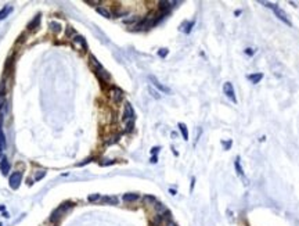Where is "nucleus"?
<instances>
[{"mask_svg":"<svg viewBox=\"0 0 299 226\" xmlns=\"http://www.w3.org/2000/svg\"><path fill=\"white\" fill-rule=\"evenodd\" d=\"M39 20H40V17H39V15H36V17H35V20H33V22H31V24H29V28L35 29V26L39 25Z\"/></svg>","mask_w":299,"mask_h":226,"instance_id":"6ab92c4d","label":"nucleus"},{"mask_svg":"<svg viewBox=\"0 0 299 226\" xmlns=\"http://www.w3.org/2000/svg\"><path fill=\"white\" fill-rule=\"evenodd\" d=\"M6 148V137H4V133L0 130V155Z\"/></svg>","mask_w":299,"mask_h":226,"instance_id":"2eb2a0df","label":"nucleus"},{"mask_svg":"<svg viewBox=\"0 0 299 226\" xmlns=\"http://www.w3.org/2000/svg\"><path fill=\"white\" fill-rule=\"evenodd\" d=\"M159 54V57H166V54H168V49H161V50L158 51Z\"/></svg>","mask_w":299,"mask_h":226,"instance_id":"b1692460","label":"nucleus"},{"mask_svg":"<svg viewBox=\"0 0 299 226\" xmlns=\"http://www.w3.org/2000/svg\"><path fill=\"white\" fill-rule=\"evenodd\" d=\"M97 13H98L100 15H103V17H105V18H109V17H111V13H109V11L107 10L105 7H103V6H98V7H97Z\"/></svg>","mask_w":299,"mask_h":226,"instance_id":"9b49d317","label":"nucleus"},{"mask_svg":"<svg viewBox=\"0 0 299 226\" xmlns=\"http://www.w3.org/2000/svg\"><path fill=\"white\" fill-rule=\"evenodd\" d=\"M71 207H72V204H71V203H65V204H61L57 209H54V211H53V214H51V216H50V221H51V222H55V221H58V219L61 218V216L64 215L65 212L68 211Z\"/></svg>","mask_w":299,"mask_h":226,"instance_id":"f03ea898","label":"nucleus"},{"mask_svg":"<svg viewBox=\"0 0 299 226\" xmlns=\"http://www.w3.org/2000/svg\"><path fill=\"white\" fill-rule=\"evenodd\" d=\"M111 97L114 99V101H121L122 100V97H123V93H122V90L118 89V87H112L111 90Z\"/></svg>","mask_w":299,"mask_h":226,"instance_id":"0eeeda50","label":"nucleus"},{"mask_svg":"<svg viewBox=\"0 0 299 226\" xmlns=\"http://www.w3.org/2000/svg\"><path fill=\"white\" fill-rule=\"evenodd\" d=\"M123 119H125V121H129V122L134 119V111H133V108H132V105H130L129 103L125 104V114H123Z\"/></svg>","mask_w":299,"mask_h":226,"instance_id":"423d86ee","label":"nucleus"},{"mask_svg":"<svg viewBox=\"0 0 299 226\" xmlns=\"http://www.w3.org/2000/svg\"><path fill=\"white\" fill-rule=\"evenodd\" d=\"M0 171H1L3 175H7L8 171H10V162H8L6 158H3V160L0 161Z\"/></svg>","mask_w":299,"mask_h":226,"instance_id":"6e6552de","label":"nucleus"},{"mask_svg":"<svg viewBox=\"0 0 299 226\" xmlns=\"http://www.w3.org/2000/svg\"><path fill=\"white\" fill-rule=\"evenodd\" d=\"M103 201H104V203H108V204H116V203H118L116 197H104Z\"/></svg>","mask_w":299,"mask_h":226,"instance_id":"a211bd4d","label":"nucleus"},{"mask_svg":"<svg viewBox=\"0 0 299 226\" xmlns=\"http://www.w3.org/2000/svg\"><path fill=\"white\" fill-rule=\"evenodd\" d=\"M21 179H22V173H21V172H14V173H11L10 180H8V183H10V187H11V189L17 190V189L19 187Z\"/></svg>","mask_w":299,"mask_h":226,"instance_id":"20e7f679","label":"nucleus"},{"mask_svg":"<svg viewBox=\"0 0 299 226\" xmlns=\"http://www.w3.org/2000/svg\"><path fill=\"white\" fill-rule=\"evenodd\" d=\"M44 175H46V172H43V171H42L40 173H37V175H36V179H37V180H39V179H42V178H43Z\"/></svg>","mask_w":299,"mask_h":226,"instance_id":"393cba45","label":"nucleus"},{"mask_svg":"<svg viewBox=\"0 0 299 226\" xmlns=\"http://www.w3.org/2000/svg\"><path fill=\"white\" fill-rule=\"evenodd\" d=\"M150 92H151V93H152V96H154L155 99H159V94L157 93V92H154V90H152V89H150Z\"/></svg>","mask_w":299,"mask_h":226,"instance_id":"a878e982","label":"nucleus"},{"mask_svg":"<svg viewBox=\"0 0 299 226\" xmlns=\"http://www.w3.org/2000/svg\"><path fill=\"white\" fill-rule=\"evenodd\" d=\"M0 226H3V225H1V223H0Z\"/></svg>","mask_w":299,"mask_h":226,"instance_id":"473e14b6","label":"nucleus"},{"mask_svg":"<svg viewBox=\"0 0 299 226\" xmlns=\"http://www.w3.org/2000/svg\"><path fill=\"white\" fill-rule=\"evenodd\" d=\"M247 78H248L252 83H258V82H260V81H262L263 74H260V72H258V74H251V75H248Z\"/></svg>","mask_w":299,"mask_h":226,"instance_id":"1a4fd4ad","label":"nucleus"},{"mask_svg":"<svg viewBox=\"0 0 299 226\" xmlns=\"http://www.w3.org/2000/svg\"><path fill=\"white\" fill-rule=\"evenodd\" d=\"M234 166H235V171H237V175L238 176H244V171L241 168V164H240V157L235 158L234 161Z\"/></svg>","mask_w":299,"mask_h":226,"instance_id":"f8f14e48","label":"nucleus"},{"mask_svg":"<svg viewBox=\"0 0 299 226\" xmlns=\"http://www.w3.org/2000/svg\"><path fill=\"white\" fill-rule=\"evenodd\" d=\"M158 150H159V147H154L151 150V154H157V153H158Z\"/></svg>","mask_w":299,"mask_h":226,"instance_id":"c85d7f7f","label":"nucleus"},{"mask_svg":"<svg viewBox=\"0 0 299 226\" xmlns=\"http://www.w3.org/2000/svg\"><path fill=\"white\" fill-rule=\"evenodd\" d=\"M157 161H158V158H157V157H155V155H154V157L151 158V162H152V164H155V162H157Z\"/></svg>","mask_w":299,"mask_h":226,"instance_id":"7c9ffc66","label":"nucleus"},{"mask_svg":"<svg viewBox=\"0 0 299 226\" xmlns=\"http://www.w3.org/2000/svg\"><path fill=\"white\" fill-rule=\"evenodd\" d=\"M0 211H4V205H0Z\"/></svg>","mask_w":299,"mask_h":226,"instance_id":"2f4dec72","label":"nucleus"},{"mask_svg":"<svg viewBox=\"0 0 299 226\" xmlns=\"http://www.w3.org/2000/svg\"><path fill=\"white\" fill-rule=\"evenodd\" d=\"M183 25H186L187 28H183V26H181V28H180L181 31H183V32H186V33H190L191 28H193V25H194V22H193V21H191V22H184Z\"/></svg>","mask_w":299,"mask_h":226,"instance_id":"dca6fc26","label":"nucleus"},{"mask_svg":"<svg viewBox=\"0 0 299 226\" xmlns=\"http://www.w3.org/2000/svg\"><path fill=\"white\" fill-rule=\"evenodd\" d=\"M245 53L248 54V56H252L253 51H252V49H247V50H245Z\"/></svg>","mask_w":299,"mask_h":226,"instance_id":"cd10ccee","label":"nucleus"},{"mask_svg":"<svg viewBox=\"0 0 299 226\" xmlns=\"http://www.w3.org/2000/svg\"><path fill=\"white\" fill-rule=\"evenodd\" d=\"M139 198V196L134 193H127L123 196V201H126V203H130V201H136Z\"/></svg>","mask_w":299,"mask_h":226,"instance_id":"4468645a","label":"nucleus"},{"mask_svg":"<svg viewBox=\"0 0 299 226\" xmlns=\"http://www.w3.org/2000/svg\"><path fill=\"white\" fill-rule=\"evenodd\" d=\"M51 26H54L55 31H60V25H58V24H51Z\"/></svg>","mask_w":299,"mask_h":226,"instance_id":"c756f323","label":"nucleus"},{"mask_svg":"<svg viewBox=\"0 0 299 226\" xmlns=\"http://www.w3.org/2000/svg\"><path fill=\"white\" fill-rule=\"evenodd\" d=\"M155 208H157V211H158V212H165L166 211V208L163 207V204H161V203H157Z\"/></svg>","mask_w":299,"mask_h":226,"instance_id":"aec40b11","label":"nucleus"},{"mask_svg":"<svg viewBox=\"0 0 299 226\" xmlns=\"http://www.w3.org/2000/svg\"><path fill=\"white\" fill-rule=\"evenodd\" d=\"M4 86H6V83H4V81H1L0 82V97L4 96Z\"/></svg>","mask_w":299,"mask_h":226,"instance_id":"5701e85b","label":"nucleus"},{"mask_svg":"<svg viewBox=\"0 0 299 226\" xmlns=\"http://www.w3.org/2000/svg\"><path fill=\"white\" fill-rule=\"evenodd\" d=\"M144 203L145 204H154V203H157V200H155L154 196H144Z\"/></svg>","mask_w":299,"mask_h":226,"instance_id":"f3484780","label":"nucleus"},{"mask_svg":"<svg viewBox=\"0 0 299 226\" xmlns=\"http://www.w3.org/2000/svg\"><path fill=\"white\" fill-rule=\"evenodd\" d=\"M87 200L91 201V203H93V201L100 200V194H91V196H89V197H87Z\"/></svg>","mask_w":299,"mask_h":226,"instance_id":"4be33fe9","label":"nucleus"},{"mask_svg":"<svg viewBox=\"0 0 299 226\" xmlns=\"http://www.w3.org/2000/svg\"><path fill=\"white\" fill-rule=\"evenodd\" d=\"M166 226H177V225L173 222V221H168V222H166Z\"/></svg>","mask_w":299,"mask_h":226,"instance_id":"bb28decb","label":"nucleus"},{"mask_svg":"<svg viewBox=\"0 0 299 226\" xmlns=\"http://www.w3.org/2000/svg\"><path fill=\"white\" fill-rule=\"evenodd\" d=\"M262 3H263V4H266V6H267L269 8H271V10L274 11V14L277 15L278 20H281V21L284 22V24H287V25H289V26L292 25L291 21H289V18L287 17V14H285V11L283 10V8H280L278 6H276V4H271V3H265V2H262Z\"/></svg>","mask_w":299,"mask_h":226,"instance_id":"f257e3e1","label":"nucleus"},{"mask_svg":"<svg viewBox=\"0 0 299 226\" xmlns=\"http://www.w3.org/2000/svg\"><path fill=\"white\" fill-rule=\"evenodd\" d=\"M223 93L226 94L231 101L237 103V97H235V92H234V86L231 85V82H226L223 85Z\"/></svg>","mask_w":299,"mask_h":226,"instance_id":"7ed1b4c3","label":"nucleus"},{"mask_svg":"<svg viewBox=\"0 0 299 226\" xmlns=\"http://www.w3.org/2000/svg\"><path fill=\"white\" fill-rule=\"evenodd\" d=\"M179 129H180L181 135H183V139H184V140H188V130H187V126L180 122V124H179Z\"/></svg>","mask_w":299,"mask_h":226,"instance_id":"ddd939ff","label":"nucleus"},{"mask_svg":"<svg viewBox=\"0 0 299 226\" xmlns=\"http://www.w3.org/2000/svg\"><path fill=\"white\" fill-rule=\"evenodd\" d=\"M75 40H76V42H79V43L82 44V46L85 47V49H87V46H86V42H85V40H83V38H82V36H76V38H75Z\"/></svg>","mask_w":299,"mask_h":226,"instance_id":"412c9836","label":"nucleus"},{"mask_svg":"<svg viewBox=\"0 0 299 226\" xmlns=\"http://www.w3.org/2000/svg\"><path fill=\"white\" fill-rule=\"evenodd\" d=\"M148 79H150V81H151V83H152V85H154V86L157 87V89H159V90H161V92H162V93H170V89H169V87L163 86L162 83L159 82V81H158V79H157V78H155L154 75H150V76H148Z\"/></svg>","mask_w":299,"mask_h":226,"instance_id":"39448f33","label":"nucleus"},{"mask_svg":"<svg viewBox=\"0 0 299 226\" xmlns=\"http://www.w3.org/2000/svg\"><path fill=\"white\" fill-rule=\"evenodd\" d=\"M11 11H13V7H8V6H6V7L1 8V10H0V21H1V20H4V18L10 14Z\"/></svg>","mask_w":299,"mask_h":226,"instance_id":"9d476101","label":"nucleus"}]
</instances>
